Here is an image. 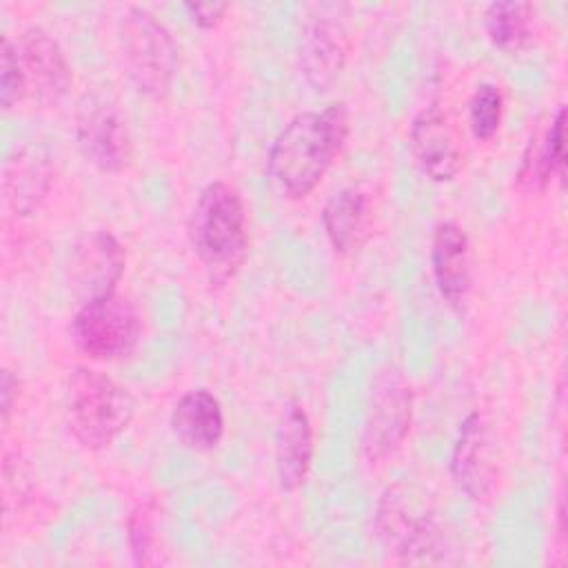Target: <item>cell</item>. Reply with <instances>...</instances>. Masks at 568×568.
Segmentation results:
<instances>
[{
    "label": "cell",
    "instance_id": "obj_14",
    "mask_svg": "<svg viewBox=\"0 0 568 568\" xmlns=\"http://www.w3.org/2000/svg\"><path fill=\"white\" fill-rule=\"evenodd\" d=\"M171 430L191 450H211L224 435V413L220 399L206 388L184 393L171 410Z\"/></svg>",
    "mask_w": 568,
    "mask_h": 568
},
{
    "label": "cell",
    "instance_id": "obj_24",
    "mask_svg": "<svg viewBox=\"0 0 568 568\" xmlns=\"http://www.w3.org/2000/svg\"><path fill=\"white\" fill-rule=\"evenodd\" d=\"M564 124H566V109L559 106L555 118L550 120V124L544 131V140L552 160V166L557 171V175L561 178L566 171V153H564Z\"/></svg>",
    "mask_w": 568,
    "mask_h": 568
},
{
    "label": "cell",
    "instance_id": "obj_12",
    "mask_svg": "<svg viewBox=\"0 0 568 568\" xmlns=\"http://www.w3.org/2000/svg\"><path fill=\"white\" fill-rule=\"evenodd\" d=\"M126 264L122 244L109 231H95L78 240L71 251L69 277L73 288L87 300L113 293ZM84 300V302H87Z\"/></svg>",
    "mask_w": 568,
    "mask_h": 568
},
{
    "label": "cell",
    "instance_id": "obj_7",
    "mask_svg": "<svg viewBox=\"0 0 568 568\" xmlns=\"http://www.w3.org/2000/svg\"><path fill=\"white\" fill-rule=\"evenodd\" d=\"M413 388L397 368H386L375 377L371 408L362 435V453L368 462L393 455L410 430Z\"/></svg>",
    "mask_w": 568,
    "mask_h": 568
},
{
    "label": "cell",
    "instance_id": "obj_20",
    "mask_svg": "<svg viewBox=\"0 0 568 568\" xmlns=\"http://www.w3.org/2000/svg\"><path fill=\"white\" fill-rule=\"evenodd\" d=\"M552 175H557V171L552 166L544 133H537L528 140V144L524 149V155H521V162H519V169L515 175V184L521 193L537 195V193L546 191Z\"/></svg>",
    "mask_w": 568,
    "mask_h": 568
},
{
    "label": "cell",
    "instance_id": "obj_26",
    "mask_svg": "<svg viewBox=\"0 0 568 568\" xmlns=\"http://www.w3.org/2000/svg\"><path fill=\"white\" fill-rule=\"evenodd\" d=\"M0 395H2V422L7 424L9 413L13 408V402L18 397V379L13 377L11 371H2V386H0Z\"/></svg>",
    "mask_w": 568,
    "mask_h": 568
},
{
    "label": "cell",
    "instance_id": "obj_18",
    "mask_svg": "<svg viewBox=\"0 0 568 568\" xmlns=\"http://www.w3.org/2000/svg\"><path fill=\"white\" fill-rule=\"evenodd\" d=\"M371 202L366 193L357 189L335 193L322 211L324 233L337 253H353L362 248L371 235Z\"/></svg>",
    "mask_w": 568,
    "mask_h": 568
},
{
    "label": "cell",
    "instance_id": "obj_17",
    "mask_svg": "<svg viewBox=\"0 0 568 568\" xmlns=\"http://www.w3.org/2000/svg\"><path fill=\"white\" fill-rule=\"evenodd\" d=\"M51 160L38 146H22L4 166V195L18 215L33 213L51 189Z\"/></svg>",
    "mask_w": 568,
    "mask_h": 568
},
{
    "label": "cell",
    "instance_id": "obj_13",
    "mask_svg": "<svg viewBox=\"0 0 568 568\" xmlns=\"http://www.w3.org/2000/svg\"><path fill=\"white\" fill-rule=\"evenodd\" d=\"M430 264L439 295L455 306L462 304L470 291V248L459 224L446 220L435 226Z\"/></svg>",
    "mask_w": 568,
    "mask_h": 568
},
{
    "label": "cell",
    "instance_id": "obj_25",
    "mask_svg": "<svg viewBox=\"0 0 568 568\" xmlns=\"http://www.w3.org/2000/svg\"><path fill=\"white\" fill-rule=\"evenodd\" d=\"M184 9L189 11L191 20L202 29H213L224 18L229 4L226 2H186Z\"/></svg>",
    "mask_w": 568,
    "mask_h": 568
},
{
    "label": "cell",
    "instance_id": "obj_21",
    "mask_svg": "<svg viewBox=\"0 0 568 568\" xmlns=\"http://www.w3.org/2000/svg\"><path fill=\"white\" fill-rule=\"evenodd\" d=\"M501 115H504L501 89L490 82L479 84L468 102V124L473 135L481 142L490 140L499 131Z\"/></svg>",
    "mask_w": 568,
    "mask_h": 568
},
{
    "label": "cell",
    "instance_id": "obj_22",
    "mask_svg": "<svg viewBox=\"0 0 568 568\" xmlns=\"http://www.w3.org/2000/svg\"><path fill=\"white\" fill-rule=\"evenodd\" d=\"M129 546L133 552V561L138 566H151L155 564V544H158V535H155V521H153V513L149 510V506H138L131 517H129Z\"/></svg>",
    "mask_w": 568,
    "mask_h": 568
},
{
    "label": "cell",
    "instance_id": "obj_10",
    "mask_svg": "<svg viewBox=\"0 0 568 568\" xmlns=\"http://www.w3.org/2000/svg\"><path fill=\"white\" fill-rule=\"evenodd\" d=\"M450 473L455 484L473 499H486L495 486V442L479 413H470L459 426L450 457Z\"/></svg>",
    "mask_w": 568,
    "mask_h": 568
},
{
    "label": "cell",
    "instance_id": "obj_9",
    "mask_svg": "<svg viewBox=\"0 0 568 568\" xmlns=\"http://www.w3.org/2000/svg\"><path fill=\"white\" fill-rule=\"evenodd\" d=\"M24 95L40 104L58 102L71 84V67L58 40L40 27H29L16 42Z\"/></svg>",
    "mask_w": 568,
    "mask_h": 568
},
{
    "label": "cell",
    "instance_id": "obj_11",
    "mask_svg": "<svg viewBox=\"0 0 568 568\" xmlns=\"http://www.w3.org/2000/svg\"><path fill=\"white\" fill-rule=\"evenodd\" d=\"M408 146L419 171L433 182H450L462 169L457 133L439 106H428L413 120Z\"/></svg>",
    "mask_w": 568,
    "mask_h": 568
},
{
    "label": "cell",
    "instance_id": "obj_19",
    "mask_svg": "<svg viewBox=\"0 0 568 568\" xmlns=\"http://www.w3.org/2000/svg\"><path fill=\"white\" fill-rule=\"evenodd\" d=\"M484 18L488 38L504 51H519L532 36V7L528 2H493Z\"/></svg>",
    "mask_w": 568,
    "mask_h": 568
},
{
    "label": "cell",
    "instance_id": "obj_23",
    "mask_svg": "<svg viewBox=\"0 0 568 568\" xmlns=\"http://www.w3.org/2000/svg\"><path fill=\"white\" fill-rule=\"evenodd\" d=\"M0 104L9 111L24 95V80L18 64V51L9 36L2 38V64H0Z\"/></svg>",
    "mask_w": 568,
    "mask_h": 568
},
{
    "label": "cell",
    "instance_id": "obj_5",
    "mask_svg": "<svg viewBox=\"0 0 568 568\" xmlns=\"http://www.w3.org/2000/svg\"><path fill=\"white\" fill-rule=\"evenodd\" d=\"M142 324L135 306L113 293L87 300L71 320V337L75 346L100 362L124 359L135 353Z\"/></svg>",
    "mask_w": 568,
    "mask_h": 568
},
{
    "label": "cell",
    "instance_id": "obj_3",
    "mask_svg": "<svg viewBox=\"0 0 568 568\" xmlns=\"http://www.w3.org/2000/svg\"><path fill=\"white\" fill-rule=\"evenodd\" d=\"M135 402L131 393L106 373L75 368L69 379L67 415L73 437L91 450L111 446L131 424Z\"/></svg>",
    "mask_w": 568,
    "mask_h": 568
},
{
    "label": "cell",
    "instance_id": "obj_2",
    "mask_svg": "<svg viewBox=\"0 0 568 568\" xmlns=\"http://www.w3.org/2000/svg\"><path fill=\"white\" fill-rule=\"evenodd\" d=\"M189 237L211 284H226L248 248L246 206L237 189L226 182L204 186L191 209Z\"/></svg>",
    "mask_w": 568,
    "mask_h": 568
},
{
    "label": "cell",
    "instance_id": "obj_1",
    "mask_svg": "<svg viewBox=\"0 0 568 568\" xmlns=\"http://www.w3.org/2000/svg\"><path fill=\"white\" fill-rule=\"evenodd\" d=\"M351 133L344 102L295 115L273 140L268 178L286 197L308 195L326 175Z\"/></svg>",
    "mask_w": 568,
    "mask_h": 568
},
{
    "label": "cell",
    "instance_id": "obj_4",
    "mask_svg": "<svg viewBox=\"0 0 568 568\" xmlns=\"http://www.w3.org/2000/svg\"><path fill=\"white\" fill-rule=\"evenodd\" d=\"M120 49L135 89L151 100H162L171 91L178 69L171 31L151 11L129 7L120 20Z\"/></svg>",
    "mask_w": 568,
    "mask_h": 568
},
{
    "label": "cell",
    "instance_id": "obj_6",
    "mask_svg": "<svg viewBox=\"0 0 568 568\" xmlns=\"http://www.w3.org/2000/svg\"><path fill=\"white\" fill-rule=\"evenodd\" d=\"M382 544L402 561H435L444 550V532L435 513L406 488H388L375 515Z\"/></svg>",
    "mask_w": 568,
    "mask_h": 568
},
{
    "label": "cell",
    "instance_id": "obj_16",
    "mask_svg": "<svg viewBox=\"0 0 568 568\" xmlns=\"http://www.w3.org/2000/svg\"><path fill=\"white\" fill-rule=\"evenodd\" d=\"M346 53L348 42L342 24L331 18H315L302 42V69L306 80L317 91H326L342 73Z\"/></svg>",
    "mask_w": 568,
    "mask_h": 568
},
{
    "label": "cell",
    "instance_id": "obj_8",
    "mask_svg": "<svg viewBox=\"0 0 568 568\" xmlns=\"http://www.w3.org/2000/svg\"><path fill=\"white\" fill-rule=\"evenodd\" d=\"M75 138L84 158L102 173H120L129 166L133 146L126 120L104 98L87 95L75 118Z\"/></svg>",
    "mask_w": 568,
    "mask_h": 568
},
{
    "label": "cell",
    "instance_id": "obj_15",
    "mask_svg": "<svg viewBox=\"0 0 568 568\" xmlns=\"http://www.w3.org/2000/svg\"><path fill=\"white\" fill-rule=\"evenodd\" d=\"M313 450L315 442L311 419L306 410L293 402L282 415L275 446V470L284 490H295L304 484L311 470Z\"/></svg>",
    "mask_w": 568,
    "mask_h": 568
}]
</instances>
